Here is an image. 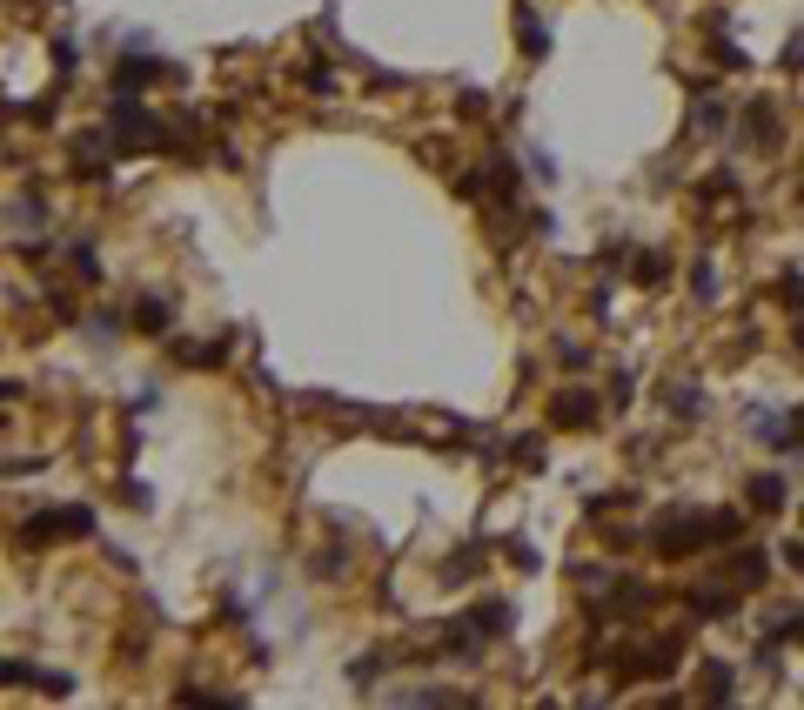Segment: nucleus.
I'll return each instance as SVG.
<instances>
[{
	"label": "nucleus",
	"instance_id": "nucleus-6",
	"mask_svg": "<svg viewBox=\"0 0 804 710\" xmlns=\"http://www.w3.org/2000/svg\"><path fill=\"white\" fill-rule=\"evenodd\" d=\"M764 577H771V556H764V550H737L731 556V583H737V590H758Z\"/></svg>",
	"mask_w": 804,
	"mask_h": 710
},
{
	"label": "nucleus",
	"instance_id": "nucleus-10",
	"mask_svg": "<svg viewBox=\"0 0 804 710\" xmlns=\"http://www.w3.org/2000/svg\"><path fill=\"white\" fill-rule=\"evenodd\" d=\"M128 322H134L141 335H161V329H168V302H155V295H148V302H141V309H134Z\"/></svg>",
	"mask_w": 804,
	"mask_h": 710
},
{
	"label": "nucleus",
	"instance_id": "nucleus-11",
	"mask_svg": "<svg viewBox=\"0 0 804 710\" xmlns=\"http://www.w3.org/2000/svg\"><path fill=\"white\" fill-rule=\"evenodd\" d=\"M476 630H483V637H503V630H510V603H483V610H476Z\"/></svg>",
	"mask_w": 804,
	"mask_h": 710
},
{
	"label": "nucleus",
	"instance_id": "nucleus-14",
	"mask_svg": "<svg viewBox=\"0 0 804 710\" xmlns=\"http://www.w3.org/2000/svg\"><path fill=\"white\" fill-rule=\"evenodd\" d=\"M778 289H784V309H791V315H804V275H798V268H784V275H778Z\"/></svg>",
	"mask_w": 804,
	"mask_h": 710
},
{
	"label": "nucleus",
	"instance_id": "nucleus-8",
	"mask_svg": "<svg viewBox=\"0 0 804 710\" xmlns=\"http://www.w3.org/2000/svg\"><path fill=\"white\" fill-rule=\"evenodd\" d=\"M637 282H644V289H664V282H670V255H664V248H644V255H637Z\"/></svg>",
	"mask_w": 804,
	"mask_h": 710
},
{
	"label": "nucleus",
	"instance_id": "nucleus-3",
	"mask_svg": "<svg viewBox=\"0 0 804 710\" xmlns=\"http://www.w3.org/2000/svg\"><path fill=\"white\" fill-rule=\"evenodd\" d=\"M550 422H557V429H597V396H590V389H563V396L550 402Z\"/></svg>",
	"mask_w": 804,
	"mask_h": 710
},
{
	"label": "nucleus",
	"instance_id": "nucleus-20",
	"mask_svg": "<svg viewBox=\"0 0 804 710\" xmlns=\"http://www.w3.org/2000/svg\"><path fill=\"white\" fill-rule=\"evenodd\" d=\"M791 335H798V349H804V315H798V329H791Z\"/></svg>",
	"mask_w": 804,
	"mask_h": 710
},
{
	"label": "nucleus",
	"instance_id": "nucleus-5",
	"mask_svg": "<svg viewBox=\"0 0 804 710\" xmlns=\"http://www.w3.org/2000/svg\"><path fill=\"white\" fill-rule=\"evenodd\" d=\"M784 503H791V489H784V476L778 469H764V476H751V510H784Z\"/></svg>",
	"mask_w": 804,
	"mask_h": 710
},
{
	"label": "nucleus",
	"instance_id": "nucleus-7",
	"mask_svg": "<svg viewBox=\"0 0 804 710\" xmlns=\"http://www.w3.org/2000/svg\"><path fill=\"white\" fill-rule=\"evenodd\" d=\"M516 34H523V54H530V61H543V54H550V34H543V21H536L530 7L516 14Z\"/></svg>",
	"mask_w": 804,
	"mask_h": 710
},
{
	"label": "nucleus",
	"instance_id": "nucleus-12",
	"mask_svg": "<svg viewBox=\"0 0 804 710\" xmlns=\"http://www.w3.org/2000/svg\"><path fill=\"white\" fill-rule=\"evenodd\" d=\"M691 295H697V302H717V262H711V255L691 268Z\"/></svg>",
	"mask_w": 804,
	"mask_h": 710
},
{
	"label": "nucleus",
	"instance_id": "nucleus-19",
	"mask_svg": "<svg viewBox=\"0 0 804 710\" xmlns=\"http://www.w3.org/2000/svg\"><path fill=\"white\" fill-rule=\"evenodd\" d=\"M784 556H791V563H798V570H804V543H791V550H784Z\"/></svg>",
	"mask_w": 804,
	"mask_h": 710
},
{
	"label": "nucleus",
	"instance_id": "nucleus-16",
	"mask_svg": "<svg viewBox=\"0 0 804 710\" xmlns=\"http://www.w3.org/2000/svg\"><path fill=\"white\" fill-rule=\"evenodd\" d=\"M557 362L563 369H590V349L583 342H557Z\"/></svg>",
	"mask_w": 804,
	"mask_h": 710
},
{
	"label": "nucleus",
	"instance_id": "nucleus-18",
	"mask_svg": "<svg viewBox=\"0 0 804 710\" xmlns=\"http://www.w3.org/2000/svg\"><path fill=\"white\" fill-rule=\"evenodd\" d=\"M778 67H784V74H804V34H798V41H791V47L778 54Z\"/></svg>",
	"mask_w": 804,
	"mask_h": 710
},
{
	"label": "nucleus",
	"instance_id": "nucleus-15",
	"mask_svg": "<svg viewBox=\"0 0 804 710\" xmlns=\"http://www.w3.org/2000/svg\"><path fill=\"white\" fill-rule=\"evenodd\" d=\"M41 456H0V476H41Z\"/></svg>",
	"mask_w": 804,
	"mask_h": 710
},
{
	"label": "nucleus",
	"instance_id": "nucleus-9",
	"mask_svg": "<svg viewBox=\"0 0 804 710\" xmlns=\"http://www.w3.org/2000/svg\"><path fill=\"white\" fill-rule=\"evenodd\" d=\"M697 134H731V101H697Z\"/></svg>",
	"mask_w": 804,
	"mask_h": 710
},
{
	"label": "nucleus",
	"instance_id": "nucleus-4",
	"mask_svg": "<svg viewBox=\"0 0 804 710\" xmlns=\"http://www.w3.org/2000/svg\"><path fill=\"white\" fill-rule=\"evenodd\" d=\"M657 396H664V416H677V422H697V416H704V389H697L691 376H664Z\"/></svg>",
	"mask_w": 804,
	"mask_h": 710
},
{
	"label": "nucleus",
	"instance_id": "nucleus-1",
	"mask_svg": "<svg viewBox=\"0 0 804 710\" xmlns=\"http://www.w3.org/2000/svg\"><path fill=\"white\" fill-rule=\"evenodd\" d=\"M737 148H751V155H771L778 148V108H771V94H751L744 114H737Z\"/></svg>",
	"mask_w": 804,
	"mask_h": 710
},
{
	"label": "nucleus",
	"instance_id": "nucleus-17",
	"mask_svg": "<svg viewBox=\"0 0 804 710\" xmlns=\"http://www.w3.org/2000/svg\"><path fill=\"white\" fill-rule=\"evenodd\" d=\"M67 255H74V268H81L88 282H94V275H101V262H94V248H88V242H74V248H67Z\"/></svg>",
	"mask_w": 804,
	"mask_h": 710
},
{
	"label": "nucleus",
	"instance_id": "nucleus-13",
	"mask_svg": "<svg viewBox=\"0 0 804 710\" xmlns=\"http://www.w3.org/2000/svg\"><path fill=\"white\" fill-rule=\"evenodd\" d=\"M704 677H711V684H704V697H737V670H731V664H704Z\"/></svg>",
	"mask_w": 804,
	"mask_h": 710
},
{
	"label": "nucleus",
	"instance_id": "nucleus-2",
	"mask_svg": "<svg viewBox=\"0 0 804 710\" xmlns=\"http://www.w3.org/2000/svg\"><path fill=\"white\" fill-rule=\"evenodd\" d=\"M94 516L88 510H41V523H27V543H54V536H88Z\"/></svg>",
	"mask_w": 804,
	"mask_h": 710
}]
</instances>
